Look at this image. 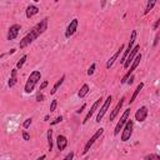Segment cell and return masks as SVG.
<instances>
[{
    "mask_svg": "<svg viewBox=\"0 0 160 160\" xmlns=\"http://www.w3.org/2000/svg\"><path fill=\"white\" fill-rule=\"evenodd\" d=\"M48 20H49L48 18H44L43 20H40V22L30 30V33H28L22 40H20L19 48L20 49H24V48L29 46L34 42V40H36L43 33H45V30H48Z\"/></svg>",
    "mask_w": 160,
    "mask_h": 160,
    "instance_id": "cell-1",
    "label": "cell"
},
{
    "mask_svg": "<svg viewBox=\"0 0 160 160\" xmlns=\"http://www.w3.org/2000/svg\"><path fill=\"white\" fill-rule=\"evenodd\" d=\"M40 79H42V73L39 70H34L30 73L28 80H26V84H25V88H24V91L26 94H31L36 86V84L40 82Z\"/></svg>",
    "mask_w": 160,
    "mask_h": 160,
    "instance_id": "cell-2",
    "label": "cell"
},
{
    "mask_svg": "<svg viewBox=\"0 0 160 160\" xmlns=\"http://www.w3.org/2000/svg\"><path fill=\"white\" fill-rule=\"evenodd\" d=\"M142 58H143V56H142V53H138V55H136V56H135V59L133 60V63H131V64H130V66L128 68L129 70H128V71H126V74L122 78V80H120V83H122V84H125V83L128 82V79L130 78V75L134 73V70H135V69L138 68V65L140 64V60H142Z\"/></svg>",
    "mask_w": 160,
    "mask_h": 160,
    "instance_id": "cell-3",
    "label": "cell"
},
{
    "mask_svg": "<svg viewBox=\"0 0 160 160\" xmlns=\"http://www.w3.org/2000/svg\"><path fill=\"white\" fill-rule=\"evenodd\" d=\"M123 133H122V142H128V140H130V138H131V135H133V130H134V122L133 120H128V122L125 123V125L123 126Z\"/></svg>",
    "mask_w": 160,
    "mask_h": 160,
    "instance_id": "cell-4",
    "label": "cell"
},
{
    "mask_svg": "<svg viewBox=\"0 0 160 160\" xmlns=\"http://www.w3.org/2000/svg\"><path fill=\"white\" fill-rule=\"evenodd\" d=\"M103 133H104V129H103V128H100V129H98V130H96V133H95V134H94V135L90 138V140H88V142H86V144H85V146H84V150H83V154H84V155L89 153L90 148L94 145V143L96 142V140H98L100 136L103 135Z\"/></svg>",
    "mask_w": 160,
    "mask_h": 160,
    "instance_id": "cell-5",
    "label": "cell"
},
{
    "mask_svg": "<svg viewBox=\"0 0 160 160\" xmlns=\"http://www.w3.org/2000/svg\"><path fill=\"white\" fill-rule=\"evenodd\" d=\"M111 102H113V96H111V95H108L106 99H105V102H104V104L102 105V108H100V110H99V113H98V115H96V122H98V123L102 122V119L104 118L105 113L108 111V109H109Z\"/></svg>",
    "mask_w": 160,
    "mask_h": 160,
    "instance_id": "cell-6",
    "label": "cell"
},
{
    "mask_svg": "<svg viewBox=\"0 0 160 160\" xmlns=\"http://www.w3.org/2000/svg\"><path fill=\"white\" fill-rule=\"evenodd\" d=\"M129 116H130V108L129 109H126L124 113H123V115H122V118H120V120L118 122V124H116V126H115V130H114V135H118L119 133H120V130L123 129V126L125 125V123L129 120Z\"/></svg>",
    "mask_w": 160,
    "mask_h": 160,
    "instance_id": "cell-7",
    "label": "cell"
},
{
    "mask_svg": "<svg viewBox=\"0 0 160 160\" xmlns=\"http://www.w3.org/2000/svg\"><path fill=\"white\" fill-rule=\"evenodd\" d=\"M136 36H138V33H136V30H133V31H131V36H130V40H129V44H128V49H126V50H124V54H123L122 59H120V63H123V64H124V62H125V59L128 58L129 53H130V51H131V49L134 48V44H135Z\"/></svg>",
    "mask_w": 160,
    "mask_h": 160,
    "instance_id": "cell-8",
    "label": "cell"
},
{
    "mask_svg": "<svg viewBox=\"0 0 160 160\" xmlns=\"http://www.w3.org/2000/svg\"><path fill=\"white\" fill-rule=\"evenodd\" d=\"M139 50H140V45L139 44H136L133 49H131V51L129 53V55H128V58L125 59V62H124V69H128L129 66H130V64L133 63V60L135 59V56L138 55V53H139Z\"/></svg>",
    "mask_w": 160,
    "mask_h": 160,
    "instance_id": "cell-9",
    "label": "cell"
},
{
    "mask_svg": "<svg viewBox=\"0 0 160 160\" xmlns=\"http://www.w3.org/2000/svg\"><path fill=\"white\" fill-rule=\"evenodd\" d=\"M102 102H103V98L102 96H100L98 100H96V102L93 104V106L90 108V110L88 111V114H86V116L84 118V120H83V124H86L88 122H89V120H90V118L93 116V114L99 109V106H100V104H102Z\"/></svg>",
    "mask_w": 160,
    "mask_h": 160,
    "instance_id": "cell-10",
    "label": "cell"
},
{
    "mask_svg": "<svg viewBox=\"0 0 160 160\" xmlns=\"http://www.w3.org/2000/svg\"><path fill=\"white\" fill-rule=\"evenodd\" d=\"M78 25H79V20L78 19H73L71 22H70V24L68 25L66 30H65V38L66 39L71 38L75 34V31L78 30Z\"/></svg>",
    "mask_w": 160,
    "mask_h": 160,
    "instance_id": "cell-11",
    "label": "cell"
},
{
    "mask_svg": "<svg viewBox=\"0 0 160 160\" xmlns=\"http://www.w3.org/2000/svg\"><path fill=\"white\" fill-rule=\"evenodd\" d=\"M148 113H149V110H148L146 106L139 108V109L136 110V113H135V120H136V122H139V123L145 122L146 118H148Z\"/></svg>",
    "mask_w": 160,
    "mask_h": 160,
    "instance_id": "cell-12",
    "label": "cell"
},
{
    "mask_svg": "<svg viewBox=\"0 0 160 160\" xmlns=\"http://www.w3.org/2000/svg\"><path fill=\"white\" fill-rule=\"evenodd\" d=\"M20 30H22V25L13 24V25L9 28V30H8V36H6V39H8V40H14V39H16L18 35H19V33H20Z\"/></svg>",
    "mask_w": 160,
    "mask_h": 160,
    "instance_id": "cell-13",
    "label": "cell"
},
{
    "mask_svg": "<svg viewBox=\"0 0 160 160\" xmlns=\"http://www.w3.org/2000/svg\"><path fill=\"white\" fill-rule=\"evenodd\" d=\"M124 49H125V45H124V44H122V45H120V48L118 49V51H116V53H115V54H114V55H113V56L108 60V62H106V69H110V68L114 65V63H115L116 60L119 59L120 54L123 53V50H124Z\"/></svg>",
    "mask_w": 160,
    "mask_h": 160,
    "instance_id": "cell-14",
    "label": "cell"
},
{
    "mask_svg": "<svg viewBox=\"0 0 160 160\" xmlns=\"http://www.w3.org/2000/svg\"><path fill=\"white\" fill-rule=\"evenodd\" d=\"M124 102H125V96H122V99H120L119 100V102H118V104H116V106L114 108V110L110 113V122H113V120L118 116V114H119V111H120V109H122L123 108V105H124Z\"/></svg>",
    "mask_w": 160,
    "mask_h": 160,
    "instance_id": "cell-15",
    "label": "cell"
},
{
    "mask_svg": "<svg viewBox=\"0 0 160 160\" xmlns=\"http://www.w3.org/2000/svg\"><path fill=\"white\" fill-rule=\"evenodd\" d=\"M56 145H58V149L60 151H63L66 148V145H68V138L65 135L59 134L58 138H56Z\"/></svg>",
    "mask_w": 160,
    "mask_h": 160,
    "instance_id": "cell-16",
    "label": "cell"
},
{
    "mask_svg": "<svg viewBox=\"0 0 160 160\" xmlns=\"http://www.w3.org/2000/svg\"><path fill=\"white\" fill-rule=\"evenodd\" d=\"M16 83H18V69L14 68V69L11 70V74H10V78H9L8 85H9V88H13V86H15Z\"/></svg>",
    "mask_w": 160,
    "mask_h": 160,
    "instance_id": "cell-17",
    "label": "cell"
},
{
    "mask_svg": "<svg viewBox=\"0 0 160 160\" xmlns=\"http://www.w3.org/2000/svg\"><path fill=\"white\" fill-rule=\"evenodd\" d=\"M38 13H39V8H38L36 5H29V6L26 8V10H25V15H26L28 19L33 18V16L36 15Z\"/></svg>",
    "mask_w": 160,
    "mask_h": 160,
    "instance_id": "cell-18",
    "label": "cell"
},
{
    "mask_svg": "<svg viewBox=\"0 0 160 160\" xmlns=\"http://www.w3.org/2000/svg\"><path fill=\"white\" fill-rule=\"evenodd\" d=\"M143 88H144V83H140L138 86H136V89L134 90V93H133V95H131V98H130V100H129V104H133L134 102H135V99H136V96L139 95V93L143 90Z\"/></svg>",
    "mask_w": 160,
    "mask_h": 160,
    "instance_id": "cell-19",
    "label": "cell"
},
{
    "mask_svg": "<svg viewBox=\"0 0 160 160\" xmlns=\"http://www.w3.org/2000/svg\"><path fill=\"white\" fill-rule=\"evenodd\" d=\"M64 80H65V74H64V75H62V78H60V79L58 80V82L54 84V86H53V89H51V91H50V94H51V95H54V94H55V93L59 90V88L63 85Z\"/></svg>",
    "mask_w": 160,
    "mask_h": 160,
    "instance_id": "cell-20",
    "label": "cell"
},
{
    "mask_svg": "<svg viewBox=\"0 0 160 160\" xmlns=\"http://www.w3.org/2000/svg\"><path fill=\"white\" fill-rule=\"evenodd\" d=\"M89 90H90L89 85H88V84H83V86L80 88V90L78 91V96H79L80 99H83V98L89 93Z\"/></svg>",
    "mask_w": 160,
    "mask_h": 160,
    "instance_id": "cell-21",
    "label": "cell"
},
{
    "mask_svg": "<svg viewBox=\"0 0 160 160\" xmlns=\"http://www.w3.org/2000/svg\"><path fill=\"white\" fill-rule=\"evenodd\" d=\"M48 150L51 151L53 150V146H54V140H53V130L49 129L48 130Z\"/></svg>",
    "mask_w": 160,
    "mask_h": 160,
    "instance_id": "cell-22",
    "label": "cell"
},
{
    "mask_svg": "<svg viewBox=\"0 0 160 160\" xmlns=\"http://www.w3.org/2000/svg\"><path fill=\"white\" fill-rule=\"evenodd\" d=\"M155 4H156L155 0H151V2H148L146 8H145V10H144V15H148V14L150 13V10L154 8V5H155Z\"/></svg>",
    "mask_w": 160,
    "mask_h": 160,
    "instance_id": "cell-23",
    "label": "cell"
},
{
    "mask_svg": "<svg viewBox=\"0 0 160 160\" xmlns=\"http://www.w3.org/2000/svg\"><path fill=\"white\" fill-rule=\"evenodd\" d=\"M26 59H28V55H23V58H22V59H20V60H19V62L16 63V66H15V68H16L18 70H19V69H22V68L24 66V64H25V62H26Z\"/></svg>",
    "mask_w": 160,
    "mask_h": 160,
    "instance_id": "cell-24",
    "label": "cell"
},
{
    "mask_svg": "<svg viewBox=\"0 0 160 160\" xmlns=\"http://www.w3.org/2000/svg\"><path fill=\"white\" fill-rule=\"evenodd\" d=\"M144 160H160V156L158 154H149L144 156Z\"/></svg>",
    "mask_w": 160,
    "mask_h": 160,
    "instance_id": "cell-25",
    "label": "cell"
},
{
    "mask_svg": "<svg viewBox=\"0 0 160 160\" xmlns=\"http://www.w3.org/2000/svg\"><path fill=\"white\" fill-rule=\"evenodd\" d=\"M31 123H33V119H31V118L25 119V122L23 123V128H24V129H29V126L31 125Z\"/></svg>",
    "mask_w": 160,
    "mask_h": 160,
    "instance_id": "cell-26",
    "label": "cell"
},
{
    "mask_svg": "<svg viewBox=\"0 0 160 160\" xmlns=\"http://www.w3.org/2000/svg\"><path fill=\"white\" fill-rule=\"evenodd\" d=\"M63 122V116L62 115H59L55 120H53V122L50 123V125H56V124H59V123H62Z\"/></svg>",
    "mask_w": 160,
    "mask_h": 160,
    "instance_id": "cell-27",
    "label": "cell"
},
{
    "mask_svg": "<svg viewBox=\"0 0 160 160\" xmlns=\"http://www.w3.org/2000/svg\"><path fill=\"white\" fill-rule=\"evenodd\" d=\"M95 68H96V64H95V63H93V64L90 65L89 70H88V75H89V76H90V75H93V74L95 73Z\"/></svg>",
    "mask_w": 160,
    "mask_h": 160,
    "instance_id": "cell-28",
    "label": "cell"
},
{
    "mask_svg": "<svg viewBox=\"0 0 160 160\" xmlns=\"http://www.w3.org/2000/svg\"><path fill=\"white\" fill-rule=\"evenodd\" d=\"M56 106H58V102L56 100H53L51 104H50V113H54L56 110Z\"/></svg>",
    "mask_w": 160,
    "mask_h": 160,
    "instance_id": "cell-29",
    "label": "cell"
},
{
    "mask_svg": "<svg viewBox=\"0 0 160 160\" xmlns=\"http://www.w3.org/2000/svg\"><path fill=\"white\" fill-rule=\"evenodd\" d=\"M44 99H45V96H44L42 93H39V94L36 95V102H39V103H40V102H44Z\"/></svg>",
    "mask_w": 160,
    "mask_h": 160,
    "instance_id": "cell-30",
    "label": "cell"
},
{
    "mask_svg": "<svg viewBox=\"0 0 160 160\" xmlns=\"http://www.w3.org/2000/svg\"><path fill=\"white\" fill-rule=\"evenodd\" d=\"M74 155H75L74 151H70V153H69L64 159H63V160H73V159H74Z\"/></svg>",
    "mask_w": 160,
    "mask_h": 160,
    "instance_id": "cell-31",
    "label": "cell"
},
{
    "mask_svg": "<svg viewBox=\"0 0 160 160\" xmlns=\"http://www.w3.org/2000/svg\"><path fill=\"white\" fill-rule=\"evenodd\" d=\"M23 139L25 140V142H29V140H30V134L28 131H23Z\"/></svg>",
    "mask_w": 160,
    "mask_h": 160,
    "instance_id": "cell-32",
    "label": "cell"
},
{
    "mask_svg": "<svg viewBox=\"0 0 160 160\" xmlns=\"http://www.w3.org/2000/svg\"><path fill=\"white\" fill-rule=\"evenodd\" d=\"M85 108H86V104H83L82 106H80V108L76 110V114H82V113L84 111V109H85Z\"/></svg>",
    "mask_w": 160,
    "mask_h": 160,
    "instance_id": "cell-33",
    "label": "cell"
},
{
    "mask_svg": "<svg viewBox=\"0 0 160 160\" xmlns=\"http://www.w3.org/2000/svg\"><path fill=\"white\" fill-rule=\"evenodd\" d=\"M48 84H49V83H48V80H44V82L42 83V85H40V90H43V89H45V88L48 86Z\"/></svg>",
    "mask_w": 160,
    "mask_h": 160,
    "instance_id": "cell-34",
    "label": "cell"
},
{
    "mask_svg": "<svg viewBox=\"0 0 160 160\" xmlns=\"http://www.w3.org/2000/svg\"><path fill=\"white\" fill-rule=\"evenodd\" d=\"M158 43H159V33H156V35H155V39H154V46H156Z\"/></svg>",
    "mask_w": 160,
    "mask_h": 160,
    "instance_id": "cell-35",
    "label": "cell"
},
{
    "mask_svg": "<svg viewBox=\"0 0 160 160\" xmlns=\"http://www.w3.org/2000/svg\"><path fill=\"white\" fill-rule=\"evenodd\" d=\"M159 25H160V19H158L156 22H155V24H154V30H158V28H159Z\"/></svg>",
    "mask_w": 160,
    "mask_h": 160,
    "instance_id": "cell-36",
    "label": "cell"
},
{
    "mask_svg": "<svg viewBox=\"0 0 160 160\" xmlns=\"http://www.w3.org/2000/svg\"><path fill=\"white\" fill-rule=\"evenodd\" d=\"M126 83H128L129 85H131V84L134 83V75H131V76H130V78L128 79V82H126Z\"/></svg>",
    "mask_w": 160,
    "mask_h": 160,
    "instance_id": "cell-37",
    "label": "cell"
},
{
    "mask_svg": "<svg viewBox=\"0 0 160 160\" xmlns=\"http://www.w3.org/2000/svg\"><path fill=\"white\" fill-rule=\"evenodd\" d=\"M45 158H46V155H42V156H40V158H38L36 160H44Z\"/></svg>",
    "mask_w": 160,
    "mask_h": 160,
    "instance_id": "cell-38",
    "label": "cell"
},
{
    "mask_svg": "<svg viewBox=\"0 0 160 160\" xmlns=\"http://www.w3.org/2000/svg\"><path fill=\"white\" fill-rule=\"evenodd\" d=\"M44 120H45V122H48V120H49V115H45V118H44Z\"/></svg>",
    "mask_w": 160,
    "mask_h": 160,
    "instance_id": "cell-39",
    "label": "cell"
}]
</instances>
